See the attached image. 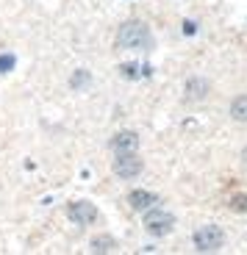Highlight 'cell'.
Segmentation results:
<instances>
[{"label": "cell", "mask_w": 247, "mask_h": 255, "mask_svg": "<svg viewBox=\"0 0 247 255\" xmlns=\"http://www.w3.org/2000/svg\"><path fill=\"white\" fill-rule=\"evenodd\" d=\"M142 169H145V161L136 153H117L114 175H120V178H125V180H133L136 175H142Z\"/></svg>", "instance_id": "4"}, {"label": "cell", "mask_w": 247, "mask_h": 255, "mask_svg": "<svg viewBox=\"0 0 247 255\" xmlns=\"http://www.w3.org/2000/svg\"><path fill=\"white\" fill-rule=\"evenodd\" d=\"M111 150L114 153H136L139 150V133L136 130H120L111 139Z\"/></svg>", "instance_id": "7"}, {"label": "cell", "mask_w": 247, "mask_h": 255, "mask_svg": "<svg viewBox=\"0 0 247 255\" xmlns=\"http://www.w3.org/2000/svg\"><path fill=\"white\" fill-rule=\"evenodd\" d=\"M195 31H197V22H192V19H186V22H184V33H186V36H192Z\"/></svg>", "instance_id": "15"}, {"label": "cell", "mask_w": 247, "mask_h": 255, "mask_svg": "<svg viewBox=\"0 0 247 255\" xmlns=\"http://www.w3.org/2000/svg\"><path fill=\"white\" fill-rule=\"evenodd\" d=\"M67 217L72 219L75 225H92L100 214H97L95 203H86V200H75V203H70V208H67Z\"/></svg>", "instance_id": "5"}, {"label": "cell", "mask_w": 247, "mask_h": 255, "mask_svg": "<svg viewBox=\"0 0 247 255\" xmlns=\"http://www.w3.org/2000/svg\"><path fill=\"white\" fill-rule=\"evenodd\" d=\"M172 228H175V217H172L170 211H150L147 208V217H145V230L150 233V236H167V233H172Z\"/></svg>", "instance_id": "3"}, {"label": "cell", "mask_w": 247, "mask_h": 255, "mask_svg": "<svg viewBox=\"0 0 247 255\" xmlns=\"http://www.w3.org/2000/svg\"><path fill=\"white\" fill-rule=\"evenodd\" d=\"M89 250H92V253H97V255H103V253H114V250H117V242H114L111 236H97V239H92Z\"/></svg>", "instance_id": "9"}, {"label": "cell", "mask_w": 247, "mask_h": 255, "mask_svg": "<svg viewBox=\"0 0 247 255\" xmlns=\"http://www.w3.org/2000/svg\"><path fill=\"white\" fill-rule=\"evenodd\" d=\"M120 72H122L125 78H139V75H142L136 64H122V67H120Z\"/></svg>", "instance_id": "13"}, {"label": "cell", "mask_w": 247, "mask_h": 255, "mask_svg": "<svg viewBox=\"0 0 247 255\" xmlns=\"http://www.w3.org/2000/svg\"><path fill=\"white\" fill-rule=\"evenodd\" d=\"M242 161H245V164H247V147H245V150H242Z\"/></svg>", "instance_id": "16"}, {"label": "cell", "mask_w": 247, "mask_h": 255, "mask_svg": "<svg viewBox=\"0 0 247 255\" xmlns=\"http://www.w3.org/2000/svg\"><path fill=\"white\" fill-rule=\"evenodd\" d=\"M14 64H17V58H14V56H0V72H8Z\"/></svg>", "instance_id": "14"}, {"label": "cell", "mask_w": 247, "mask_h": 255, "mask_svg": "<svg viewBox=\"0 0 247 255\" xmlns=\"http://www.w3.org/2000/svg\"><path fill=\"white\" fill-rule=\"evenodd\" d=\"M117 45L122 50H150V45H153L150 28L142 19H128L117 31Z\"/></svg>", "instance_id": "1"}, {"label": "cell", "mask_w": 247, "mask_h": 255, "mask_svg": "<svg viewBox=\"0 0 247 255\" xmlns=\"http://www.w3.org/2000/svg\"><path fill=\"white\" fill-rule=\"evenodd\" d=\"M156 203H159V197H156L153 191L136 189V191H131V194H128V205H131L133 211H147V208H153Z\"/></svg>", "instance_id": "8"}, {"label": "cell", "mask_w": 247, "mask_h": 255, "mask_svg": "<svg viewBox=\"0 0 247 255\" xmlns=\"http://www.w3.org/2000/svg\"><path fill=\"white\" fill-rule=\"evenodd\" d=\"M209 92H211V83L206 81V78H189L186 81V86H184V97L186 100H192V103H200V100H206L209 97Z\"/></svg>", "instance_id": "6"}, {"label": "cell", "mask_w": 247, "mask_h": 255, "mask_svg": "<svg viewBox=\"0 0 247 255\" xmlns=\"http://www.w3.org/2000/svg\"><path fill=\"white\" fill-rule=\"evenodd\" d=\"M228 208L239 211V214H247V194H234V197L228 200Z\"/></svg>", "instance_id": "12"}, {"label": "cell", "mask_w": 247, "mask_h": 255, "mask_svg": "<svg viewBox=\"0 0 247 255\" xmlns=\"http://www.w3.org/2000/svg\"><path fill=\"white\" fill-rule=\"evenodd\" d=\"M231 117L236 122H247V95L234 97V103H231Z\"/></svg>", "instance_id": "10"}, {"label": "cell", "mask_w": 247, "mask_h": 255, "mask_svg": "<svg viewBox=\"0 0 247 255\" xmlns=\"http://www.w3.org/2000/svg\"><path fill=\"white\" fill-rule=\"evenodd\" d=\"M89 81H92V75H89V70H78L75 75L70 78V86L78 92V89H83V86H86Z\"/></svg>", "instance_id": "11"}, {"label": "cell", "mask_w": 247, "mask_h": 255, "mask_svg": "<svg viewBox=\"0 0 247 255\" xmlns=\"http://www.w3.org/2000/svg\"><path fill=\"white\" fill-rule=\"evenodd\" d=\"M225 244V233L217 225H203L195 230V250L197 253H217Z\"/></svg>", "instance_id": "2"}]
</instances>
